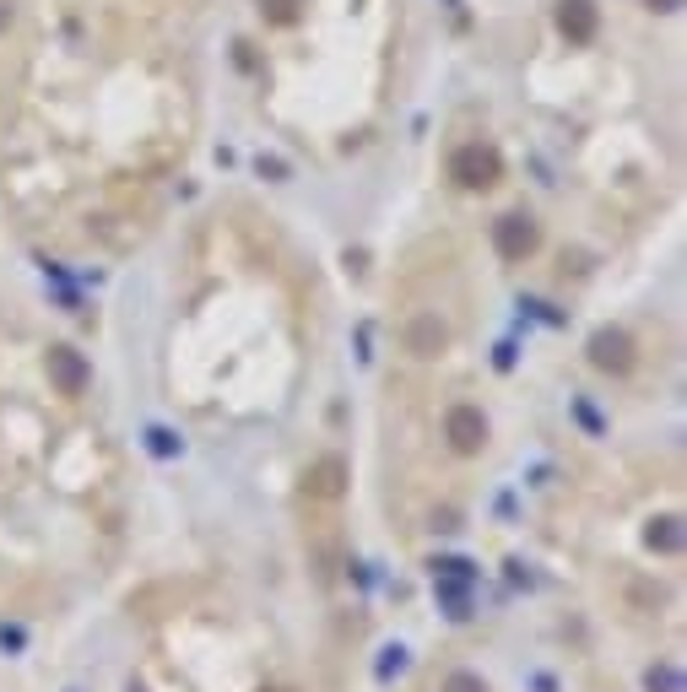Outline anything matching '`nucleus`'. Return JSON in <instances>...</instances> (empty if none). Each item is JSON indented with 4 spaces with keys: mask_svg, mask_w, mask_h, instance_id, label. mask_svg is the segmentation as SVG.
<instances>
[{
    "mask_svg": "<svg viewBox=\"0 0 687 692\" xmlns=\"http://www.w3.org/2000/svg\"><path fill=\"white\" fill-rule=\"evenodd\" d=\"M449 179H455L460 190H493V184L504 179V157H498L493 146L471 141V146H460V152L449 157Z\"/></svg>",
    "mask_w": 687,
    "mask_h": 692,
    "instance_id": "1",
    "label": "nucleus"
},
{
    "mask_svg": "<svg viewBox=\"0 0 687 692\" xmlns=\"http://www.w3.org/2000/svg\"><path fill=\"white\" fill-rule=\"evenodd\" d=\"M44 374H49V384H55L60 395H87V384H92V368H87V357L76 352V346H49Z\"/></svg>",
    "mask_w": 687,
    "mask_h": 692,
    "instance_id": "2",
    "label": "nucleus"
},
{
    "mask_svg": "<svg viewBox=\"0 0 687 692\" xmlns=\"http://www.w3.org/2000/svg\"><path fill=\"white\" fill-rule=\"evenodd\" d=\"M536 244H541V228L525 211H509V217H498L493 222V249L504 260H525V255H536Z\"/></svg>",
    "mask_w": 687,
    "mask_h": 692,
    "instance_id": "3",
    "label": "nucleus"
},
{
    "mask_svg": "<svg viewBox=\"0 0 687 692\" xmlns=\"http://www.w3.org/2000/svg\"><path fill=\"white\" fill-rule=\"evenodd\" d=\"M444 438H449V449H455V455H482V444H487V417H482V406H449Z\"/></svg>",
    "mask_w": 687,
    "mask_h": 692,
    "instance_id": "4",
    "label": "nucleus"
},
{
    "mask_svg": "<svg viewBox=\"0 0 687 692\" xmlns=\"http://www.w3.org/2000/svg\"><path fill=\"white\" fill-rule=\"evenodd\" d=\"M590 363H596L601 374H628L633 368L628 330H596V336H590Z\"/></svg>",
    "mask_w": 687,
    "mask_h": 692,
    "instance_id": "5",
    "label": "nucleus"
},
{
    "mask_svg": "<svg viewBox=\"0 0 687 692\" xmlns=\"http://www.w3.org/2000/svg\"><path fill=\"white\" fill-rule=\"evenodd\" d=\"M596 28H601L596 0H558V33L568 38V44H590Z\"/></svg>",
    "mask_w": 687,
    "mask_h": 692,
    "instance_id": "6",
    "label": "nucleus"
},
{
    "mask_svg": "<svg viewBox=\"0 0 687 692\" xmlns=\"http://www.w3.org/2000/svg\"><path fill=\"white\" fill-rule=\"evenodd\" d=\"M303 482H309V498H341V492H347V460L341 455L314 460V471L303 476Z\"/></svg>",
    "mask_w": 687,
    "mask_h": 692,
    "instance_id": "7",
    "label": "nucleus"
},
{
    "mask_svg": "<svg viewBox=\"0 0 687 692\" xmlns=\"http://www.w3.org/2000/svg\"><path fill=\"white\" fill-rule=\"evenodd\" d=\"M444 341H449V330H444L433 314H422V319H412V325H406V352H417V357H439Z\"/></svg>",
    "mask_w": 687,
    "mask_h": 692,
    "instance_id": "8",
    "label": "nucleus"
},
{
    "mask_svg": "<svg viewBox=\"0 0 687 692\" xmlns=\"http://www.w3.org/2000/svg\"><path fill=\"white\" fill-rule=\"evenodd\" d=\"M644 541H650L655 552H677V547H682V530H677V519H671V514H666V519H655V525L644 530Z\"/></svg>",
    "mask_w": 687,
    "mask_h": 692,
    "instance_id": "9",
    "label": "nucleus"
},
{
    "mask_svg": "<svg viewBox=\"0 0 687 692\" xmlns=\"http://www.w3.org/2000/svg\"><path fill=\"white\" fill-rule=\"evenodd\" d=\"M260 17L276 22V28H293L303 17V0H260Z\"/></svg>",
    "mask_w": 687,
    "mask_h": 692,
    "instance_id": "10",
    "label": "nucleus"
},
{
    "mask_svg": "<svg viewBox=\"0 0 687 692\" xmlns=\"http://www.w3.org/2000/svg\"><path fill=\"white\" fill-rule=\"evenodd\" d=\"M444 692H487V682H482V676H471V671H455L444 682Z\"/></svg>",
    "mask_w": 687,
    "mask_h": 692,
    "instance_id": "11",
    "label": "nucleus"
},
{
    "mask_svg": "<svg viewBox=\"0 0 687 692\" xmlns=\"http://www.w3.org/2000/svg\"><path fill=\"white\" fill-rule=\"evenodd\" d=\"M650 6H655V11H671V6H677V0H650Z\"/></svg>",
    "mask_w": 687,
    "mask_h": 692,
    "instance_id": "12",
    "label": "nucleus"
},
{
    "mask_svg": "<svg viewBox=\"0 0 687 692\" xmlns=\"http://www.w3.org/2000/svg\"><path fill=\"white\" fill-rule=\"evenodd\" d=\"M6 22H11V6H0V28H6Z\"/></svg>",
    "mask_w": 687,
    "mask_h": 692,
    "instance_id": "13",
    "label": "nucleus"
},
{
    "mask_svg": "<svg viewBox=\"0 0 687 692\" xmlns=\"http://www.w3.org/2000/svg\"><path fill=\"white\" fill-rule=\"evenodd\" d=\"M266 692H287V687H266Z\"/></svg>",
    "mask_w": 687,
    "mask_h": 692,
    "instance_id": "14",
    "label": "nucleus"
}]
</instances>
